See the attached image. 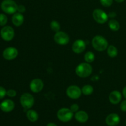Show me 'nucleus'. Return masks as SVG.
Wrapping results in <instances>:
<instances>
[{
    "label": "nucleus",
    "instance_id": "f257e3e1",
    "mask_svg": "<svg viewBox=\"0 0 126 126\" xmlns=\"http://www.w3.org/2000/svg\"><path fill=\"white\" fill-rule=\"evenodd\" d=\"M92 46L97 51L102 52L107 49L108 47V42L103 36L97 35L94 37L92 39Z\"/></svg>",
    "mask_w": 126,
    "mask_h": 126
},
{
    "label": "nucleus",
    "instance_id": "f03ea898",
    "mask_svg": "<svg viewBox=\"0 0 126 126\" xmlns=\"http://www.w3.org/2000/svg\"><path fill=\"white\" fill-rule=\"evenodd\" d=\"M76 75L80 78H87L92 73V67L91 64L87 62H83L79 64L75 69Z\"/></svg>",
    "mask_w": 126,
    "mask_h": 126
},
{
    "label": "nucleus",
    "instance_id": "7ed1b4c3",
    "mask_svg": "<svg viewBox=\"0 0 126 126\" xmlns=\"http://www.w3.org/2000/svg\"><path fill=\"white\" fill-rule=\"evenodd\" d=\"M2 11L8 14H14L18 9V5L13 0H4L1 4Z\"/></svg>",
    "mask_w": 126,
    "mask_h": 126
},
{
    "label": "nucleus",
    "instance_id": "20e7f679",
    "mask_svg": "<svg viewBox=\"0 0 126 126\" xmlns=\"http://www.w3.org/2000/svg\"><path fill=\"white\" fill-rule=\"evenodd\" d=\"M57 116L60 121L67 123L71 120L73 117V113L70 108H62L57 111Z\"/></svg>",
    "mask_w": 126,
    "mask_h": 126
},
{
    "label": "nucleus",
    "instance_id": "39448f33",
    "mask_svg": "<svg viewBox=\"0 0 126 126\" xmlns=\"http://www.w3.org/2000/svg\"><path fill=\"white\" fill-rule=\"evenodd\" d=\"M20 104L23 108L29 110L33 107L34 103V98L33 96L30 93H24L21 95Z\"/></svg>",
    "mask_w": 126,
    "mask_h": 126
},
{
    "label": "nucleus",
    "instance_id": "423d86ee",
    "mask_svg": "<svg viewBox=\"0 0 126 126\" xmlns=\"http://www.w3.org/2000/svg\"><path fill=\"white\" fill-rule=\"evenodd\" d=\"M92 17L95 21L99 24H104L108 19V14L100 9H95L92 12Z\"/></svg>",
    "mask_w": 126,
    "mask_h": 126
},
{
    "label": "nucleus",
    "instance_id": "0eeeda50",
    "mask_svg": "<svg viewBox=\"0 0 126 126\" xmlns=\"http://www.w3.org/2000/svg\"><path fill=\"white\" fill-rule=\"evenodd\" d=\"M66 95L71 99L76 100L80 98L82 93L79 87L76 85H71L66 89Z\"/></svg>",
    "mask_w": 126,
    "mask_h": 126
},
{
    "label": "nucleus",
    "instance_id": "6e6552de",
    "mask_svg": "<svg viewBox=\"0 0 126 126\" xmlns=\"http://www.w3.org/2000/svg\"><path fill=\"white\" fill-rule=\"evenodd\" d=\"M54 40L57 44L65 46L70 42V37L65 32L59 31L54 34Z\"/></svg>",
    "mask_w": 126,
    "mask_h": 126
},
{
    "label": "nucleus",
    "instance_id": "1a4fd4ad",
    "mask_svg": "<svg viewBox=\"0 0 126 126\" xmlns=\"http://www.w3.org/2000/svg\"><path fill=\"white\" fill-rule=\"evenodd\" d=\"M1 36L3 40L10 41L14 38L15 35L14 30L11 26H5L1 30Z\"/></svg>",
    "mask_w": 126,
    "mask_h": 126
},
{
    "label": "nucleus",
    "instance_id": "9d476101",
    "mask_svg": "<svg viewBox=\"0 0 126 126\" xmlns=\"http://www.w3.org/2000/svg\"><path fill=\"white\" fill-rule=\"evenodd\" d=\"M44 88V82L41 79L35 78L30 83V89L34 93L41 92Z\"/></svg>",
    "mask_w": 126,
    "mask_h": 126
},
{
    "label": "nucleus",
    "instance_id": "9b49d317",
    "mask_svg": "<svg viewBox=\"0 0 126 126\" xmlns=\"http://www.w3.org/2000/svg\"><path fill=\"white\" fill-rule=\"evenodd\" d=\"M18 50L14 47H9L6 48L2 53L3 57L7 60H14L18 56Z\"/></svg>",
    "mask_w": 126,
    "mask_h": 126
},
{
    "label": "nucleus",
    "instance_id": "f8f14e48",
    "mask_svg": "<svg viewBox=\"0 0 126 126\" xmlns=\"http://www.w3.org/2000/svg\"><path fill=\"white\" fill-rule=\"evenodd\" d=\"M71 48L73 52H75V54H81L86 50V42L82 39H77L74 42Z\"/></svg>",
    "mask_w": 126,
    "mask_h": 126
},
{
    "label": "nucleus",
    "instance_id": "ddd939ff",
    "mask_svg": "<svg viewBox=\"0 0 126 126\" xmlns=\"http://www.w3.org/2000/svg\"><path fill=\"white\" fill-rule=\"evenodd\" d=\"M106 124L109 126H117L120 122V118L119 115L116 113H111L108 115L105 119Z\"/></svg>",
    "mask_w": 126,
    "mask_h": 126
},
{
    "label": "nucleus",
    "instance_id": "4468645a",
    "mask_svg": "<svg viewBox=\"0 0 126 126\" xmlns=\"http://www.w3.org/2000/svg\"><path fill=\"white\" fill-rule=\"evenodd\" d=\"M15 107V104L12 100L10 99H6L1 103L0 108L5 113H9L12 111Z\"/></svg>",
    "mask_w": 126,
    "mask_h": 126
},
{
    "label": "nucleus",
    "instance_id": "2eb2a0df",
    "mask_svg": "<svg viewBox=\"0 0 126 126\" xmlns=\"http://www.w3.org/2000/svg\"><path fill=\"white\" fill-rule=\"evenodd\" d=\"M122 100V94L119 91H113L110 94L109 101L111 104L117 105Z\"/></svg>",
    "mask_w": 126,
    "mask_h": 126
},
{
    "label": "nucleus",
    "instance_id": "dca6fc26",
    "mask_svg": "<svg viewBox=\"0 0 126 126\" xmlns=\"http://www.w3.org/2000/svg\"><path fill=\"white\" fill-rule=\"evenodd\" d=\"M24 22V16L22 13L16 12L12 17V22L16 27H20Z\"/></svg>",
    "mask_w": 126,
    "mask_h": 126
},
{
    "label": "nucleus",
    "instance_id": "f3484780",
    "mask_svg": "<svg viewBox=\"0 0 126 126\" xmlns=\"http://www.w3.org/2000/svg\"><path fill=\"white\" fill-rule=\"evenodd\" d=\"M75 118L79 123H84L88 121L89 115L84 111H78L75 114Z\"/></svg>",
    "mask_w": 126,
    "mask_h": 126
},
{
    "label": "nucleus",
    "instance_id": "a211bd4d",
    "mask_svg": "<svg viewBox=\"0 0 126 126\" xmlns=\"http://www.w3.org/2000/svg\"><path fill=\"white\" fill-rule=\"evenodd\" d=\"M27 119L30 121L34 123L38 121V118H39V116H38V113L36 111L33 110H28L27 111Z\"/></svg>",
    "mask_w": 126,
    "mask_h": 126
},
{
    "label": "nucleus",
    "instance_id": "6ab92c4d",
    "mask_svg": "<svg viewBox=\"0 0 126 126\" xmlns=\"http://www.w3.org/2000/svg\"><path fill=\"white\" fill-rule=\"evenodd\" d=\"M108 24L111 30L113 31V32H117L120 28V24H119V22L113 18L109 20Z\"/></svg>",
    "mask_w": 126,
    "mask_h": 126
},
{
    "label": "nucleus",
    "instance_id": "aec40b11",
    "mask_svg": "<svg viewBox=\"0 0 126 126\" xmlns=\"http://www.w3.org/2000/svg\"><path fill=\"white\" fill-rule=\"evenodd\" d=\"M107 51L108 55L111 58L116 57L118 54V49L113 45L108 46V48L107 49Z\"/></svg>",
    "mask_w": 126,
    "mask_h": 126
},
{
    "label": "nucleus",
    "instance_id": "412c9836",
    "mask_svg": "<svg viewBox=\"0 0 126 126\" xmlns=\"http://www.w3.org/2000/svg\"><path fill=\"white\" fill-rule=\"evenodd\" d=\"M81 91H82V93L85 95H90L93 93L94 88L91 85L87 84L82 87Z\"/></svg>",
    "mask_w": 126,
    "mask_h": 126
},
{
    "label": "nucleus",
    "instance_id": "4be33fe9",
    "mask_svg": "<svg viewBox=\"0 0 126 126\" xmlns=\"http://www.w3.org/2000/svg\"><path fill=\"white\" fill-rule=\"evenodd\" d=\"M95 54L91 51L87 52L84 55L85 61H86V62L89 63L93 62L95 60Z\"/></svg>",
    "mask_w": 126,
    "mask_h": 126
},
{
    "label": "nucleus",
    "instance_id": "5701e85b",
    "mask_svg": "<svg viewBox=\"0 0 126 126\" xmlns=\"http://www.w3.org/2000/svg\"><path fill=\"white\" fill-rule=\"evenodd\" d=\"M50 28L52 31L55 32H57L59 31H60V25L59 23V22H58L56 20H53L50 22Z\"/></svg>",
    "mask_w": 126,
    "mask_h": 126
},
{
    "label": "nucleus",
    "instance_id": "b1692460",
    "mask_svg": "<svg viewBox=\"0 0 126 126\" xmlns=\"http://www.w3.org/2000/svg\"><path fill=\"white\" fill-rule=\"evenodd\" d=\"M7 22V17L4 14H0V26H4Z\"/></svg>",
    "mask_w": 126,
    "mask_h": 126
},
{
    "label": "nucleus",
    "instance_id": "393cba45",
    "mask_svg": "<svg viewBox=\"0 0 126 126\" xmlns=\"http://www.w3.org/2000/svg\"><path fill=\"white\" fill-rule=\"evenodd\" d=\"M100 4L105 7H110L113 3V0H100Z\"/></svg>",
    "mask_w": 126,
    "mask_h": 126
},
{
    "label": "nucleus",
    "instance_id": "a878e982",
    "mask_svg": "<svg viewBox=\"0 0 126 126\" xmlns=\"http://www.w3.org/2000/svg\"><path fill=\"white\" fill-rule=\"evenodd\" d=\"M17 95V92L14 89H9L7 91V95L10 97H15Z\"/></svg>",
    "mask_w": 126,
    "mask_h": 126
},
{
    "label": "nucleus",
    "instance_id": "bb28decb",
    "mask_svg": "<svg viewBox=\"0 0 126 126\" xmlns=\"http://www.w3.org/2000/svg\"><path fill=\"white\" fill-rule=\"evenodd\" d=\"M7 95V91L3 87L0 86V99H2Z\"/></svg>",
    "mask_w": 126,
    "mask_h": 126
},
{
    "label": "nucleus",
    "instance_id": "cd10ccee",
    "mask_svg": "<svg viewBox=\"0 0 126 126\" xmlns=\"http://www.w3.org/2000/svg\"><path fill=\"white\" fill-rule=\"evenodd\" d=\"M70 109L71 110V111L73 113H76L77 111H78L79 105L78 104H76V103H74V104L71 105Z\"/></svg>",
    "mask_w": 126,
    "mask_h": 126
},
{
    "label": "nucleus",
    "instance_id": "c85d7f7f",
    "mask_svg": "<svg viewBox=\"0 0 126 126\" xmlns=\"http://www.w3.org/2000/svg\"><path fill=\"white\" fill-rule=\"evenodd\" d=\"M121 110L123 112H126V99L123 100L120 105Z\"/></svg>",
    "mask_w": 126,
    "mask_h": 126
},
{
    "label": "nucleus",
    "instance_id": "c756f323",
    "mask_svg": "<svg viewBox=\"0 0 126 126\" xmlns=\"http://www.w3.org/2000/svg\"><path fill=\"white\" fill-rule=\"evenodd\" d=\"M25 7L23 5H19L18 6V9H17V11H18V12L20 13H23L25 11Z\"/></svg>",
    "mask_w": 126,
    "mask_h": 126
},
{
    "label": "nucleus",
    "instance_id": "7c9ffc66",
    "mask_svg": "<svg viewBox=\"0 0 126 126\" xmlns=\"http://www.w3.org/2000/svg\"><path fill=\"white\" fill-rule=\"evenodd\" d=\"M108 17H110V18H114V17H115L116 16V12H111L108 14Z\"/></svg>",
    "mask_w": 126,
    "mask_h": 126
},
{
    "label": "nucleus",
    "instance_id": "2f4dec72",
    "mask_svg": "<svg viewBox=\"0 0 126 126\" xmlns=\"http://www.w3.org/2000/svg\"><path fill=\"white\" fill-rule=\"evenodd\" d=\"M123 95L124 96V97L125 98V99H126V86L123 88Z\"/></svg>",
    "mask_w": 126,
    "mask_h": 126
},
{
    "label": "nucleus",
    "instance_id": "473e14b6",
    "mask_svg": "<svg viewBox=\"0 0 126 126\" xmlns=\"http://www.w3.org/2000/svg\"><path fill=\"white\" fill-rule=\"evenodd\" d=\"M47 126H57L54 123H49L47 124Z\"/></svg>",
    "mask_w": 126,
    "mask_h": 126
},
{
    "label": "nucleus",
    "instance_id": "72a5a7b5",
    "mask_svg": "<svg viewBox=\"0 0 126 126\" xmlns=\"http://www.w3.org/2000/svg\"><path fill=\"white\" fill-rule=\"evenodd\" d=\"M114 1H115L116 2H118V3H121V2H124V1H125V0H114Z\"/></svg>",
    "mask_w": 126,
    "mask_h": 126
},
{
    "label": "nucleus",
    "instance_id": "f704fd0d",
    "mask_svg": "<svg viewBox=\"0 0 126 126\" xmlns=\"http://www.w3.org/2000/svg\"><path fill=\"white\" fill-rule=\"evenodd\" d=\"M0 107H1V104H0Z\"/></svg>",
    "mask_w": 126,
    "mask_h": 126
},
{
    "label": "nucleus",
    "instance_id": "c9c22d12",
    "mask_svg": "<svg viewBox=\"0 0 126 126\" xmlns=\"http://www.w3.org/2000/svg\"></svg>",
    "mask_w": 126,
    "mask_h": 126
}]
</instances>
